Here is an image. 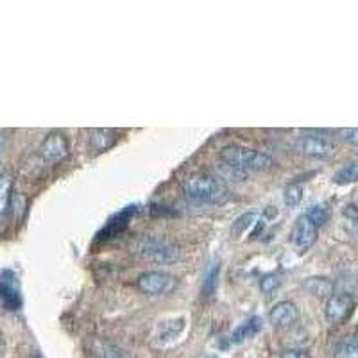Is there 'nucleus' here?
<instances>
[{
	"label": "nucleus",
	"mask_w": 358,
	"mask_h": 358,
	"mask_svg": "<svg viewBox=\"0 0 358 358\" xmlns=\"http://www.w3.org/2000/svg\"><path fill=\"white\" fill-rule=\"evenodd\" d=\"M131 253L151 264H176L181 258V251L176 244L162 237H142L131 244Z\"/></svg>",
	"instance_id": "obj_1"
},
{
	"label": "nucleus",
	"mask_w": 358,
	"mask_h": 358,
	"mask_svg": "<svg viewBox=\"0 0 358 358\" xmlns=\"http://www.w3.org/2000/svg\"><path fill=\"white\" fill-rule=\"evenodd\" d=\"M185 194L188 199L201 205H224L230 199L226 187L214 176H194L185 181Z\"/></svg>",
	"instance_id": "obj_2"
},
{
	"label": "nucleus",
	"mask_w": 358,
	"mask_h": 358,
	"mask_svg": "<svg viewBox=\"0 0 358 358\" xmlns=\"http://www.w3.org/2000/svg\"><path fill=\"white\" fill-rule=\"evenodd\" d=\"M221 160L231 165L239 167L246 174L249 172H265L274 167V160L265 153H258L253 149H244L239 145H230L221 151Z\"/></svg>",
	"instance_id": "obj_3"
},
{
	"label": "nucleus",
	"mask_w": 358,
	"mask_h": 358,
	"mask_svg": "<svg viewBox=\"0 0 358 358\" xmlns=\"http://www.w3.org/2000/svg\"><path fill=\"white\" fill-rule=\"evenodd\" d=\"M137 285L144 294L167 296L176 289L178 280L165 271H147L138 276Z\"/></svg>",
	"instance_id": "obj_4"
},
{
	"label": "nucleus",
	"mask_w": 358,
	"mask_h": 358,
	"mask_svg": "<svg viewBox=\"0 0 358 358\" xmlns=\"http://www.w3.org/2000/svg\"><path fill=\"white\" fill-rule=\"evenodd\" d=\"M296 149L299 153L312 156V158H330L335 154V144L330 138L323 137V135H314V133H307L303 137H299L296 142Z\"/></svg>",
	"instance_id": "obj_5"
},
{
	"label": "nucleus",
	"mask_w": 358,
	"mask_h": 358,
	"mask_svg": "<svg viewBox=\"0 0 358 358\" xmlns=\"http://www.w3.org/2000/svg\"><path fill=\"white\" fill-rule=\"evenodd\" d=\"M355 308V301L348 292H337L328 299L326 308H324V316L330 324H341L351 316Z\"/></svg>",
	"instance_id": "obj_6"
},
{
	"label": "nucleus",
	"mask_w": 358,
	"mask_h": 358,
	"mask_svg": "<svg viewBox=\"0 0 358 358\" xmlns=\"http://www.w3.org/2000/svg\"><path fill=\"white\" fill-rule=\"evenodd\" d=\"M40 154H42L45 162H63V160L69 158L70 154L69 140H67V137L61 135V133H51V135L43 140L42 147H40Z\"/></svg>",
	"instance_id": "obj_7"
},
{
	"label": "nucleus",
	"mask_w": 358,
	"mask_h": 358,
	"mask_svg": "<svg viewBox=\"0 0 358 358\" xmlns=\"http://www.w3.org/2000/svg\"><path fill=\"white\" fill-rule=\"evenodd\" d=\"M290 240H292V244H294L299 251H308L317 240V226L307 215L299 217L294 230L290 233Z\"/></svg>",
	"instance_id": "obj_8"
},
{
	"label": "nucleus",
	"mask_w": 358,
	"mask_h": 358,
	"mask_svg": "<svg viewBox=\"0 0 358 358\" xmlns=\"http://www.w3.org/2000/svg\"><path fill=\"white\" fill-rule=\"evenodd\" d=\"M299 319V308L292 301H280L274 305L268 312V321L276 326V328H290L292 324L298 323Z\"/></svg>",
	"instance_id": "obj_9"
},
{
	"label": "nucleus",
	"mask_w": 358,
	"mask_h": 358,
	"mask_svg": "<svg viewBox=\"0 0 358 358\" xmlns=\"http://www.w3.org/2000/svg\"><path fill=\"white\" fill-rule=\"evenodd\" d=\"M303 289L307 290L308 294L316 296V298H332L335 285L330 282L328 278L323 276H310L303 282Z\"/></svg>",
	"instance_id": "obj_10"
},
{
	"label": "nucleus",
	"mask_w": 358,
	"mask_h": 358,
	"mask_svg": "<svg viewBox=\"0 0 358 358\" xmlns=\"http://www.w3.org/2000/svg\"><path fill=\"white\" fill-rule=\"evenodd\" d=\"M262 328H264V321H262V317H251V319L240 324L239 328L231 333V344H240V342L248 341V339H253Z\"/></svg>",
	"instance_id": "obj_11"
},
{
	"label": "nucleus",
	"mask_w": 358,
	"mask_h": 358,
	"mask_svg": "<svg viewBox=\"0 0 358 358\" xmlns=\"http://www.w3.org/2000/svg\"><path fill=\"white\" fill-rule=\"evenodd\" d=\"M119 137H117L115 131H111V129H95L92 131V138H90V144L94 147L95 151L99 153H103V151H108L110 147L117 144Z\"/></svg>",
	"instance_id": "obj_12"
},
{
	"label": "nucleus",
	"mask_w": 358,
	"mask_h": 358,
	"mask_svg": "<svg viewBox=\"0 0 358 358\" xmlns=\"http://www.w3.org/2000/svg\"><path fill=\"white\" fill-rule=\"evenodd\" d=\"M217 179H224V181H233V183H240L244 179L248 178V174L244 171H240L239 167L231 165V163L221 162L214 167Z\"/></svg>",
	"instance_id": "obj_13"
},
{
	"label": "nucleus",
	"mask_w": 358,
	"mask_h": 358,
	"mask_svg": "<svg viewBox=\"0 0 358 358\" xmlns=\"http://www.w3.org/2000/svg\"><path fill=\"white\" fill-rule=\"evenodd\" d=\"M11 197H13V179L11 176H0V219H4L11 206Z\"/></svg>",
	"instance_id": "obj_14"
},
{
	"label": "nucleus",
	"mask_w": 358,
	"mask_h": 358,
	"mask_svg": "<svg viewBox=\"0 0 358 358\" xmlns=\"http://www.w3.org/2000/svg\"><path fill=\"white\" fill-rule=\"evenodd\" d=\"M335 358H358V333L346 335L335 348Z\"/></svg>",
	"instance_id": "obj_15"
},
{
	"label": "nucleus",
	"mask_w": 358,
	"mask_h": 358,
	"mask_svg": "<svg viewBox=\"0 0 358 358\" xmlns=\"http://www.w3.org/2000/svg\"><path fill=\"white\" fill-rule=\"evenodd\" d=\"M219 273H221V262H212L205 273V282H203V294L206 298L215 294V289L219 285Z\"/></svg>",
	"instance_id": "obj_16"
},
{
	"label": "nucleus",
	"mask_w": 358,
	"mask_h": 358,
	"mask_svg": "<svg viewBox=\"0 0 358 358\" xmlns=\"http://www.w3.org/2000/svg\"><path fill=\"white\" fill-rule=\"evenodd\" d=\"M333 181L339 185H350L357 183L358 181V160H353V162L346 163L342 169H339L333 176Z\"/></svg>",
	"instance_id": "obj_17"
},
{
	"label": "nucleus",
	"mask_w": 358,
	"mask_h": 358,
	"mask_svg": "<svg viewBox=\"0 0 358 358\" xmlns=\"http://www.w3.org/2000/svg\"><path fill=\"white\" fill-rule=\"evenodd\" d=\"M260 226V215L258 214H246L240 219H237V222L233 224V231L237 235H246L249 228Z\"/></svg>",
	"instance_id": "obj_18"
},
{
	"label": "nucleus",
	"mask_w": 358,
	"mask_h": 358,
	"mask_svg": "<svg viewBox=\"0 0 358 358\" xmlns=\"http://www.w3.org/2000/svg\"><path fill=\"white\" fill-rule=\"evenodd\" d=\"M283 199H285V205L289 208H296V206L303 201V187L298 183H292L285 188V194H283Z\"/></svg>",
	"instance_id": "obj_19"
},
{
	"label": "nucleus",
	"mask_w": 358,
	"mask_h": 358,
	"mask_svg": "<svg viewBox=\"0 0 358 358\" xmlns=\"http://www.w3.org/2000/svg\"><path fill=\"white\" fill-rule=\"evenodd\" d=\"M307 217L310 219V221L314 222L317 228H319V226H323V224H326V222H328L330 212L324 205H314V206H310V210L307 212Z\"/></svg>",
	"instance_id": "obj_20"
},
{
	"label": "nucleus",
	"mask_w": 358,
	"mask_h": 358,
	"mask_svg": "<svg viewBox=\"0 0 358 358\" xmlns=\"http://www.w3.org/2000/svg\"><path fill=\"white\" fill-rule=\"evenodd\" d=\"M280 285H282V278L278 274H265L260 280V290L264 294H273Z\"/></svg>",
	"instance_id": "obj_21"
},
{
	"label": "nucleus",
	"mask_w": 358,
	"mask_h": 358,
	"mask_svg": "<svg viewBox=\"0 0 358 358\" xmlns=\"http://www.w3.org/2000/svg\"><path fill=\"white\" fill-rule=\"evenodd\" d=\"M99 358H129L128 353H124L122 350L115 348V346H104L101 353H99Z\"/></svg>",
	"instance_id": "obj_22"
},
{
	"label": "nucleus",
	"mask_w": 358,
	"mask_h": 358,
	"mask_svg": "<svg viewBox=\"0 0 358 358\" xmlns=\"http://www.w3.org/2000/svg\"><path fill=\"white\" fill-rule=\"evenodd\" d=\"M339 135H341V138L344 142H348V144L351 145H357L358 147V128L342 129V131H339Z\"/></svg>",
	"instance_id": "obj_23"
},
{
	"label": "nucleus",
	"mask_w": 358,
	"mask_h": 358,
	"mask_svg": "<svg viewBox=\"0 0 358 358\" xmlns=\"http://www.w3.org/2000/svg\"><path fill=\"white\" fill-rule=\"evenodd\" d=\"M282 358H310V355L303 350H287L283 351Z\"/></svg>",
	"instance_id": "obj_24"
}]
</instances>
